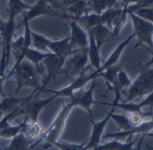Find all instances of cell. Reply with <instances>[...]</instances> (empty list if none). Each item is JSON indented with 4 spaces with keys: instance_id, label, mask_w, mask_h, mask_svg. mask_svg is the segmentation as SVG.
<instances>
[{
    "instance_id": "6da1fadb",
    "label": "cell",
    "mask_w": 153,
    "mask_h": 150,
    "mask_svg": "<svg viewBox=\"0 0 153 150\" xmlns=\"http://www.w3.org/2000/svg\"><path fill=\"white\" fill-rule=\"evenodd\" d=\"M22 22L19 25L16 24L15 17L8 16V19L4 21L0 19V38L2 42V56L0 60V93L2 92V84L6 79V71L10 62V54H11V44L13 42V37L15 35L16 30L22 26Z\"/></svg>"
},
{
    "instance_id": "7a4b0ae2",
    "label": "cell",
    "mask_w": 153,
    "mask_h": 150,
    "mask_svg": "<svg viewBox=\"0 0 153 150\" xmlns=\"http://www.w3.org/2000/svg\"><path fill=\"white\" fill-rule=\"evenodd\" d=\"M37 70L35 67L27 60H24L15 70L12 75L15 76V80L16 82V92H19L20 90L25 87H30L33 88L34 91L31 94L33 97L34 94H38L40 89H41V84L38 82L37 78Z\"/></svg>"
},
{
    "instance_id": "3957f363",
    "label": "cell",
    "mask_w": 153,
    "mask_h": 150,
    "mask_svg": "<svg viewBox=\"0 0 153 150\" xmlns=\"http://www.w3.org/2000/svg\"><path fill=\"white\" fill-rule=\"evenodd\" d=\"M75 108L74 102L71 100L68 104L62 105V110L59 111V113L57 115L56 118L53 120L51 125L49 127V128L44 131L42 140H45V144L42 145L43 148H48L51 146V145L58 141L66 124V120L71 111V110Z\"/></svg>"
},
{
    "instance_id": "277c9868",
    "label": "cell",
    "mask_w": 153,
    "mask_h": 150,
    "mask_svg": "<svg viewBox=\"0 0 153 150\" xmlns=\"http://www.w3.org/2000/svg\"><path fill=\"white\" fill-rule=\"evenodd\" d=\"M88 57V48L84 50H78L75 53L66 58L62 72H64L70 80L73 78L75 80L85 74Z\"/></svg>"
},
{
    "instance_id": "5b68a950",
    "label": "cell",
    "mask_w": 153,
    "mask_h": 150,
    "mask_svg": "<svg viewBox=\"0 0 153 150\" xmlns=\"http://www.w3.org/2000/svg\"><path fill=\"white\" fill-rule=\"evenodd\" d=\"M153 92V68L140 72L138 78L131 82L128 98L123 103L131 102L135 98Z\"/></svg>"
},
{
    "instance_id": "8992f818",
    "label": "cell",
    "mask_w": 153,
    "mask_h": 150,
    "mask_svg": "<svg viewBox=\"0 0 153 150\" xmlns=\"http://www.w3.org/2000/svg\"><path fill=\"white\" fill-rule=\"evenodd\" d=\"M128 14L130 15L133 22L134 35L138 37L137 47L143 44H147L151 49H153V38H152L153 24L137 16L132 13H128Z\"/></svg>"
},
{
    "instance_id": "52a82bcc",
    "label": "cell",
    "mask_w": 153,
    "mask_h": 150,
    "mask_svg": "<svg viewBox=\"0 0 153 150\" xmlns=\"http://www.w3.org/2000/svg\"><path fill=\"white\" fill-rule=\"evenodd\" d=\"M65 58L62 57H59L55 54L50 53L48 55V57H46L42 62H43V65L46 67L47 69V75L45 79L42 82V84L41 85V89L38 92V94L45 90V87L49 84V82L54 79H56V77L59 73L62 72V69H63V65L65 62Z\"/></svg>"
},
{
    "instance_id": "ba28073f",
    "label": "cell",
    "mask_w": 153,
    "mask_h": 150,
    "mask_svg": "<svg viewBox=\"0 0 153 150\" xmlns=\"http://www.w3.org/2000/svg\"><path fill=\"white\" fill-rule=\"evenodd\" d=\"M97 86V83L96 80H93L92 84L88 90H87V91L81 90L80 92L74 93V98H73V100H71L74 102L75 107H81L88 113V115L91 118L90 119L94 118L91 106L93 104L97 105V103H98L93 98V93H94V91Z\"/></svg>"
},
{
    "instance_id": "9c48e42d",
    "label": "cell",
    "mask_w": 153,
    "mask_h": 150,
    "mask_svg": "<svg viewBox=\"0 0 153 150\" xmlns=\"http://www.w3.org/2000/svg\"><path fill=\"white\" fill-rule=\"evenodd\" d=\"M41 16H63L62 15L57 13L56 10H54L51 8L49 1H47V0H39L34 6H32V8L29 10L23 13V20L22 21H26L29 23L33 18Z\"/></svg>"
},
{
    "instance_id": "30bf717a",
    "label": "cell",
    "mask_w": 153,
    "mask_h": 150,
    "mask_svg": "<svg viewBox=\"0 0 153 150\" xmlns=\"http://www.w3.org/2000/svg\"><path fill=\"white\" fill-rule=\"evenodd\" d=\"M114 111V109H112V110L110 112H107V116L99 122H95L93 119H90V121L92 123V133H91V136H90L88 142L86 144V146H85L86 150L95 149L100 145L105 126L108 123V121L110 120L111 114Z\"/></svg>"
},
{
    "instance_id": "8fae6325",
    "label": "cell",
    "mask_w": 153,
    "mask_h": 150,
    "mask_svg": "<svg viewBox=\"0 0 153 150\" xmlns=\"http://www.w3.org/2000/svg\"><path fill=\"white\" fill-rule=\"evenodd\" d=\"M71 34L69 36V44L72 50L79 48V50H84L88 47V34L81 28L78 22L72 20L70 24Z\"/></svg>"
},
{
    "instance_id": "7c38bea8",
    "label": "cell",
    "mask_w": 153,
    "mask_h": 150,
    "mask_svg": "<svg viewBox=\"0 0 153 150\" xmlns=\"http://www.w3.org/2000/svg\"><path fill=\"white\" fill-rule=\"evenodd\" d=\"M152 129H153V112H149V121L143 122L139 127L132 128L131 129H130L128 131H120V132H116V133L105 134V135H103L102 138L105 139V138L112 137V138H115L116 140H118L120 138H123L126 136H133L136 134H140L142 136L143 134L149 133Z\"/></svg>"
},
{
    "instance_id": "4fadbf2b",
    "label": "cell",
    "mask_w": 153,
    "mask_h": 150,
    "mask_svg": "<svg viewBox=\"0 0 153 150\" xmlns=\"http://www.w3.org/2000/svg\"><path fill=\"white\" fill-rule=\"evenodd\" d=\"M23 123L24 126L22 129V134H24L31 142L33 143L32 146V148H33V146H35L42 140L43 134H44L43 128L39 121L33 122L25 119Z\"/></svg>"
},
{
    "instance_id": "5bb4252c",
    "label": "cell",
    "mask_w": 153,
    "mask_h": 150,
    "mask_svg": "<svg viewBox=\"0 0 153 150\" xmlns=\"http://www.w3.org/2000/svg\"><path fill=\"white\" fill-rule=\"evenodd\" d=\"M131 80L129 79L127 73L123 70V69H121L120 71L118 72L117 76L115 78V80L114 81L113 84L111 86H108V91H111L114 93V100L112 104H109V105H112L113 106V109H115V105L119 102L120 99H121V91L125 88V87H128V86H131Z\"/></svg>"
},
{
    "instance_id": "9a60e30c",
    "label": "cell",
    "mask_w": 153,
    "mask_h": 150,
    "mask_svg": "<svg viewBox=\"0 0 153 150\" xmlns=\"http://www.w3.org/2000/svg\"><path fill=\"white\" fill-rule=\"evenodd\" d=\"M53 97L45 99V100H35L33 101H28L25 108V118L27 121H38V117L41 110L47 106H49L53 100Z\"/></svg>"
},
{
    "instance_id": "2e32d148",
    "label": "cell",
    "mask_w": 153,
    "mask_h": 150,
    "mask_svg": "<svg viewBox=\"0 0 153 150\" xmlns=\"http://www.w3.org/2000/svg\"><path fill=\"white\" fill-rule=\"evenodd\" d=\"M48 49L52 52V54H55L59 57H62L65 59L69 55L75 53L79 50V49L72 50L69 44V36L60 40H54V41L51 40Z\"/></svg>"
},
{
    "instance_id": "e0dca14e",
    "label": "cell",
    "mask_w": 153,
    "mask_h": 150,
    "mask_svg": "<svg viewBox=\"0 0 153 150\" xmlns=\"http://www.w3.org/2000/svg\"><path fill=\"white\" fill-rule=\"evenodd\" d=\"M88 55L91 65L96 68V71L98 72L101 68V57L99 53V48L97 47L94 36L90 30H88ZM100 73V72H98Z\"/></svg>"
},
{
    "instance_id": "ac0fdd59",
    "label": "cell",
    "mask_w": 153,
    "mask_h": 150,
    "mask_svg": "<svg viewBox=\"0 0 153 150\" xmlns=\"http://www.w3.org/2000/svg\"><path fill=\"white\" fill-rule=\"evenodd\" d=\"M66 10L71 14L72 20L78 22L80 17L89 14V3L85 0H73L72 4Z\"/></svg>"
},
{
    "instance_id": "d6986e66",
    "label": "cell",
    "mask_w": 153,
    "mask_h": 150,
    "mask_svg": "<svg viewBox=\"0 0 153 150\" xmlns=\"http://www.w3.org/2000/svg\"><path fill=\"white\" fill-rule=\"evenodd\" d=\"M146 106H150V110H152L153 108V92L149 93V95L148 97H146L141 102L135 104V103H131V102H128V103H123V102H118L115 105V108H121L123 110L130 112V113H140L142 112L140 110Z\"/></svg>"
},
{
    "instance_id": "ffe728a7",
    "label": "cell",
    "mask_w": 153,
    "mask_h": 150,
    "mask_svg": "<svg viewBox=\"0 0 153 150\" xmlns=\"http://www.w3.org/2000/svg\"><path fill=\"white\" fill-rule=\"evenodd\" d=\"M134 36H135V35H134V34H133L130 35L126 40H124L123 42H122V43L116 47V49L111 53V55L108 57V59L105 61V62L103 63V64L101 65V68H100V70H99L98 72H102V71L105 70V69H107V68H109V67H111V66H113V65H115V64L117 63V62H118V60H119V58H120V56H121L123 51L124 48L129 44V43L131 42V40Z\"/></svg>"
},
{
    "instance_id": "44dd1931",
    "label": "cell",
    "mask_w": 153,
    "mask_h": 150,
    "mask_svg": "<svg viewBox=\"0 0 153 150\" xmlns=\"http://www.w3.org/2000/svg\"><path fill=\"white\" fill-rule=\"evenodd\" d=\"M89 30L91 31V33L94 36V39L96 41V44L99 49L104 44L112 40V30L109 29L105 25H100V26H95Z\"/></svg>"
},
{
    "instance_id": "7402d4cb",
    "label": "cell",
    "mask_w": 153,
    "mask_h": 150,
    "mask_svg": "<svg viewBox=\"0 0 153 150\" xmlns=\"http://www.w3.org/2000/svg\"><path fill=\"white\" fill-rule=\"evenodd\" d=\"M50 54V52H39L35 49H33L32 47L29 48L26 52H25V59L27 60L28 62H30L36 69L37 72L40 74V75H42V69H41V66H40V63L41 62H42L46 57H48V55Z\"/></svg>"
},
{
    "instance_id": "603a6c76",
    "label": "cell",
    "mask_w": 153,
    "mask_h": 150,
    "mask_svg": "<svg viewBox=\"0 0 153 150\" xmlns=\"http://www.w3.org/2000/svg\"><path fill=\"white\" fill-rule=\"evenodd\" d=\"M33 142H31L24 134L20 133L12 138L9 145L5 147V150H30L32 149Z\"/></svg>"
},
{
    "instance_id": "cb8c5ba5",
    "label": "cell",
    "mask_w": 153,
    "mask_h": 150,
    "mask_svg": "<svg viewBox=\"0 0 153 150\" xmlns=\"http://www.w3.org/2000/svg\"><path fill=\"white\" fill-rule=\"evenodd\" d=\"M134 143L135 141L131 138L126 143H122L115 139L105 144L99 145L97 148L92 150H133Z\"/></svg>"
},
{
    "instance_id": "d4e9b609",
    "label": "cell",
    "mask_w": 153,
    "mask_h": 150,
    "mask_svg": "<svg viewBox=\"0 0 153 150\" xmlns=\"http://www.w3.org/2000/svg\"><path fill=\"white\" fill-rule=\"evenodd\" d=\"M129 1H123V8L122 13L115 18V20L113 23V29H112V39L118 37L120 31L124 26L126 21H127V7H128Z\"/></svg>"
},
{
    "instance_id": "484cf974",
    "label": "cell",
    "mask_w": 153,
    "mask_h": 150,
    "mask_svg": "<svg viewBox=\"0 0 153 150\" xmlns=\"http://www.w3.org/2000/svg\"><path fill=\"white\" fill-rule=\"evenodd\" d=\"M32 6L27 5L26 3L21 1V0H9L7 2V12L8 16H12L16 18L19 14H23L25 11L29 10Z\"/></svg>"
},
{
    "instance_id": "4316f807",
    "label": "cell",
    "mask_w": 153,
    "mask_h": 150,
    "mask_svg": "<svg viewBox=\"0 0 153 150\" xmlns=\"http://www.w3.org/2000/svg\"><path fill=\"white\" fill-rule=\"evenodd\" d=\"M89 3V9L93 11L94 14L102 15L105 10L112 8L117 1L115 0H92L88 1Z\"/></svg>"
},
{
    "instance_id": "83f0119b",
    "label": "cell",
    "mask_w": 153,
    "mask_h": 150,
    "mask_svg": "<svg viewBox=\"0 0 153 150\" xmlns=\"http://www.w3.org/2000/svg\"><path fill=\"white\" fill-rule=\"evenodd\" d=\"M50 42L51 40L45 37L44 35L32 31V46L31 47L33 49H35L39 52L44 51L47 52V51H49L48 46L50 44Z\"/></svg>"
},
{
    "instance_id": "f1b7e54d",
    "label": "cell",
    "mask_w": 153,
    "mask_h": 150,
    "mask_svg": "<svg viewBox=\"0 0 153 150\" xmlns=\"http://www.w3.org/2000/svg\"><path fill=\"white\" fill-rule=\"evenodd\" d=\"M25 99H18L13 97H3L2 100L0 101V111L3 114H9L14 111L20 104V100H24Z\"/></svg>"
},
{
    "instance_id": "f546056e",
    "label": "cell",
    "mask_w": 153,
    "mask_h": 150,
    "mask_svg": "<svg viewBox=\"0 0 153 150\" xmlns=\"http://www.w3.org/2000/svg\"><path fill=\"white\" fill-rule=\"evenodd\" d=\"M24 123L21 122L19 125L16 126H12L10 123H7L2 127V128L0 129V137L1 138H13L16 136L19 135L22 133Z\"/></svg>"
},
{
    "instance_id": "4dcf8cb0",
    "label": "cell",
    "mask_w": 153,
    "mask_h": 150,
    "mask_svg": "<svg viewBox=\"0 0 153 150\" xmlns=\"http://www.w3.org/2000/svg\"><path fill=\"white\" fill-rule=\"evenodd\" d=\"M121 69H123V68L120 65H117V64L113 65V66L105 69L102 72H100L99 73V77H103L105 80L107 87L111 86L113 84L114 81L115 80L117 74H118V72L120 71Z\"/></svg>"
},
{
    "instance_id": "1f68e13d",
    "label": "cell",
    "mask_w": 153,
    "mask_h": 150,
    "mask_svg": "<svg viewBox=\"0 0 153 150\" xmlns=\"http://www.w3.org/2000/svg\"><path fill=\"white\" fill-rule=\"evenodd\" d=\"M122 13V9H114L109 8L105 10L102 15H101V19H102V25L106 26L109 29H113V23L115 20V18Z\"/></svg>"
},
{
    "instance_id": "d6a6232c",
    "label": "cell",
    "mask_w": 153,
    "mask_h": 150,
    "mask_svg": "<svg viewBox=\"0 0 153 150\" xmlns=\"http://www.w3.org/2000/svg\"><path fill=\"white\" fill-rule=\"evenodd\" d=\"M79 20H81V21L84 22V24L86 25V30L87 31L93 28V27H95V26L102 25L101 15H97V14H94V13L86 15V16L80 17Z\"/></svg>"
},
{
    "instance_id": "836d02e7",
    "label": "cell",
    "mask_w": 153,
    "mask_h": 150,
    "mask_svg": "<svg viewBox=\"0 0 153 150\" xmlns=\"http://www.w3.org/2000/svg\"><path fill=\"white\" fill-rule=\"evenodd\" d=\"M86 144H71V143H66V142H60L59 140L53 142L51 146H54L58 147L60 150H86Z\"/></svg>"
},
{
    "instance_id": "e575fe53",
    "label": "cell",
    "mask_w": 153,
    "mask_h": 150,
    "mask_svg": "<svg viewBox=\"0 0 153 150\" xmlns=\"http://www.w3.org/2000/svg\"><path fill=\"white\" fill-rule=\"evenodd\" d=\"M111 118L114 120V122L119 126V128L122 129V131H128L131 129V126L129 122V118L125 115H117L114 112L111 114Z\"/></svg>"
},
{
    "instance_id": "d590c367",
    "label": "cell",
    "mask_w": 153,
    "mask_h": 150,
    "mask_svg": "<svg viewBox=\"0 0 153 150\" xmlns=\"http://www.w3.org/2000/svg\"><path fill=\"white\" fill-rule=\"evenodd\" d=\"M132 14H134L137 16L153 24V8H141V9L135 11Z\"/></svg>"
},
{
    "instance_id": "8d00e7d4",
    "label": "cell",
    "mask_w": 153,
    "mask_h": 150,
    "mask_svg": "<svg viewBox=\"0 0 153 150\" xmlns=\"http://www.w3.org/2000/svg\"><path fill=\"white\" fill-rule=\"evenodd\" d=\"M140 113H130V116L128 117L129 118V122L131 126V128H136L139 127L140 125H141L143 122H145L144 118Z\"/></svg>"
},
{
    "instance_id": "74e56055",
    "label": "cell",
    "mask_w": 153,
    "mask_h": 150,
    "mask_svg": "<svg viewBox=\"0 0 153 150\" xmlns=\"http://www.w3.org/2000/svg\"><path fill=\"white\" fill-rule=\"evenodd\" d=\"M153 3V0H145V1H137L134 5L127 7V13H134L135 11L141 9V8H147L149 5Z\"/></svg>"
},
{
    "instance_id": "f35d334b",
    "label": "cell",
    "mask_w": 153,
    "mask_h": 150,
    "mask_svg": "<svg viewBox=\"0 0 153 150\" xmlns=\"http://www.w3.org/2000/svg\"><path fill=\"white\" fill-rule=\"evenodd\" d=\"M143 137H144V136H141V138L140 139V141H139V143H138V145H137V147H136V149H134V150H141V145H142V142H143Z\"/></svg>"
},
{
    "instance_id": "ab89813d",
    "label": "cell",
    "mask_w": 153,
    "mask_h": 150,
    "mask_svg": "<svg viewBox=\"0 0 153 150\" xmlns=\"http://www.w3.org/2000/svg\"><path fill=\"white\" fill-rule=\"evenodd\" d=\"M142 136H150V137H153V133H146V134H143Z\"/></svg>"
},
{
    "instance_id": "60d3db41",
    "label": "cell",
    "mask_w": 153,
    "mask_h": 150,
    "mask_svg": "<svg viewBox=\"0 0 153 150\" xmlns=\"http://www.w3.org/2000/svg\"><path fill=\"white\" fill-rule=\"evenodd\" d=\"M3 115H4V114H3L1 111H0V118H2V117H3Z\"/></svg>"
},
{
    "instance_id": "b9f144b4",
    "label": "cell",
    "mask_w": 153,
    "mask_h": 150,
    "mask_svg": "<svg viewBox=\"0 0 153 150\" xmlns=\"http://www.w3.org/2000/svg\"><path fill=\"white\" fill-rule=\"evenodd\" d=\"M149 150H153V147H149Z\"/></svg>"
},
{
    "instance_id": "7bdbcfd3",
    "label": "cell",
    "mask_w": 153,
    "mask_h": 150,
    "mask_svg": "<svg viewBox=\"0 0 153 150\" xmlns=\"http://www.w3.org/2000/svg\"><path fill=\"white\" fill-rule=\"evenodd\" d=\"M152 58H153V54H152ZM152 58H151V59H152Z\"/></svg>"
},
{
    "instance_id": "ee69618b",
    "label": "cell",
    "mask_w": 153,
    "mask_h": 150,
    "mask_svg": "<svg viewBox=\"0 0 153 150\" xmlns=\"http://www.w3.org/2000/svg\"><path fill=\"white\" fill-rule=\"evenodd\" d=\"M0 19H1V18H0Z\"/></svg>"
},
{
    "instance_id": "f6af8a7d",
    "label": "cell",
    "mask_w": 153,
    "mask_h": 150,
    "mask_svg": "<svg viewBox=\"0 0 153 150\" xmlns=\"http://www.w3.org/2000/svg\"><path fill=\"white\" fill-rule=\"evenodd\" d=\"M0 94H1V93H0Z\"/></svg>"
}]
</instances>
